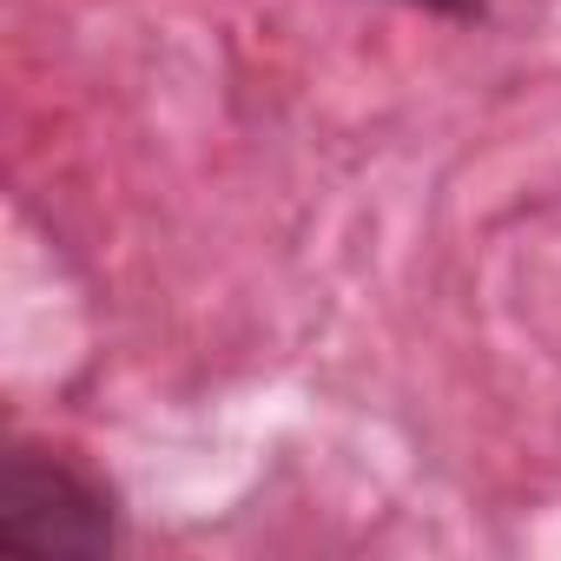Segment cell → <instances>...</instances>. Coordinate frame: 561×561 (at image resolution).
<instances>
[{
  "instance_id": "6da1fadb",
  "label": "cell",
  "mask_w": 561,
  "mask_h": 561,
  "mask_svg": "<svg viewBox=\"0 0 561 561\" xmlns=\"http://www.w3.org/2000/svg\"><path fill=\"white\" fill-rule=\"evenodd\" d=\"M113 541L106 495L47 456H14L0 489V548L14 554H100Z\"/></svg>"
},
{
  "instance_id": "7a4b0ae2",
  "label": "cell",
  "mask_w": 561,
  "mask_h": 561,
  "mask_svg": "<svg viewBox=\"0 0 561 561\" xmlns=\"http://www.w3.org/2000/svg\"><path fill=\"white\" fill-rule=\"evenodd\" d=\"M430 8H469V0H430Z\"/></svg>"
}]
</instances>
